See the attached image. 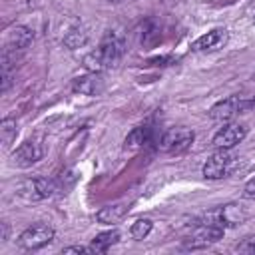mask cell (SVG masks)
I'll use <instances>...</instances> for the list:
<instances>
[{"mask_svg": "<svg viewBox=\"0 0 255 255\" xmlns=\"http://www.w3.org/2000/svg\"><path fill=\"white\" fill-rule=\"evenodd\" d=\"M193 137H195L193 131L189 128H185V126L171 128L163 135H159L157 147L161 151H165V153H181L193 143Z\"/></svg>", "mask_w": 255, "mask_h": 255, "instance_id": "5", "label": "cell"}, {"mask_svg": "<svg viewBox=\"0 0 255 255\" xmlns=\"http://www.w3.org/2000/svg\"><path fill=\"white\" fill-rule=\"evenodd\" d=\"M124 48H126L124 36L116 30H108L100 46L94 52L84 56V68L88 72H104V70L116 68L124 56Z\"/></svg>", "mask_w": 255, "mask_h": 255, "instance_id": "1", "label": "cell"}, {"mask_svg": "<svg viewBox=\"0 0 255 255\" xmlns=\"http://www.w3.org/2000/svg\"><path fill=\"white\" fill-rule=\"evenodd\" d=\"M223 237V229L215 227V225H205V223H197L195 229L191 231V235L183 241V249H205L213 243H217Z\"/></svg>", "mask_w": 255, "mask_h": 255, "instance_id": "8", "label": "cell"}, {"mask_svg": "<svg viewBox=\"0 0 255 255\" xmlns=\"http://www.w3.org/2000/svg\"><path fill=\"white\" fill-rule=\"evenodd\" d=\"M0 135H2V145L10 147V143L16 139L18 135V124L14 118H4L0 124Z\"/></svg>", "mask_w": 255, "mask_h": 255, "instance_id": "18", "label": "cell"}, {"mask_svg": "<svg viewBox=\"0 0 255 255\" xmlns=\"http://www.w3.org/2000/svg\"><path fill=\"white\" fill-rule=\"evenodd\" d=\"M32 42H34V32H32V28H28V26H14V28L8 32L6 48L20 52V50H26Z\"/></svg>", "mask_w": 255, "mask_h": 255, "instance_id": "14", "label": "cell"}, {"mask_svg": "<svg viewBox=\"0 0 255 255\" xmlns=\"http://www.w3.org/2000/svg\"><path fill=\"white\" fill-rule=\"evenodd\" d=\"M120 241V231L118 229H110V231H104V233H98L94 239H92V247L96 249V253H106L112 245H116Z\"/></svg>", "mask_w": 255, "mask_h": 255, "instance_id": "16", "label": "cell"}, {"mask_svg": "<svg viewBox=\"0 0 255 255\" xmlns=\"http://www.w3.org/2000/svg\"><path fill=\"white\" fill-rule=\"evenodd\" d=\"M42 145L36 139H26L12 151V163L16 167H30L42 159Z\"/></svg>", "mask_w": 255, "mask_h": 255, "instance_id": "10", "label": "cell"}, {"mask_svg": "<svg viewBox=\"0 0 255 255\" xmlns=\"http://www.w3.org/2000/svg\"><path fill=\"white\" fill-rule=\"evenodd\" d=\"M247 217H249V213L241 203H225L221 207H215V209L203 213L197 223H205V225H215V227L227 229V227H237V225L245 223Z\"/></svg>", "mask_w": 255, "mask_h": 255, "instance_id": "2", "label": "cell"}, {"mask_svg": "<svg viewBox=\"0 0 255 255\" xmlns=\"http://www.w3.org/2000/svg\"><path fill=\"white\" fill-rule=\"evenodd\" d=\"M235 251H239V253H247V255H255V235L245 237L241 243H237Z\"/></svg>", "mask_w": 255, "mask_h": 255, "instance_id": "20", "label": "cell"}, {"mask_svg": "<svg viewBox=\"0 0 255 255\" xmlns=\"http://www.w3.org/2000/svg\"><path fill=\"white\" fill-rule=\"evenodd\" d=\"M225 44H227V30L225 28H213L207 34L199 36L193 42L191 50L193 52H213V50L223 48Z\"/></svg>", "mask_w": 255, "mask_h": 255, "instance_id": "11", "label": "cell"}, {"mask_svg": "<svg viewBox=\"0 0 255 255\" xmlns=\"http://www.w3.org/2000/svg\"><path fill=\"white\" fill-rule=\"evenodd\" d=\"M56 191V183L46 177H26L16 183V195L26 201H44L52 197Z\"/></svg>", "mask_w": 255, "mask_h": 255, "instance_id": "3", "label": "cell"}, {"mask_svg": "<svg viewBox=\"0 0 255 255\" xmlns=\"http://www.w3.org/2000/svg\"><path fill=\"white\" fill-rule=\"evenodd\" d=\"M247 135V128L243 124H225L211 139L215 149H231L237 143H241Z\"/></svg>", "mask_w": 255, "mask_h": 255, "instance_id": "9", "label": "cell"}, {"mask_svg": "<svg viewBox=\"0 0 255 255\" xmlns=\"http://www.w3.org/2000/svg\"><path fill=\"white\" fill-rule=\"evenodd\" d=\"M151 227H153V221H151V219H147V217L135 219V221L131 223V227H129V235H131V239L141 241V239H145V237L149 235Z\"/></svg>", "mask_w": 255, "mask_h": 255, "instance_id": "19", "label": "cell"}, {"mask_svg": "<svg viewBox=\"0 0 255 255\" xmlns=\"http://www.w3.org/2000/svg\"><path fill=\"white\" fill-rule=\"evenodd\" d=\"M8 233H10V227H8L6 221H2V223H0V243H6Z\"/></svg>", "mask_w": 255, "mask_h": 255, "instance_id": "23", "label": "cell"}, {"mask_svg": "<svg viewBox=\"0 0 255 255\" xmlns=\"http://www.w3.org/2000/svg\"><path fill=\"white\" fill-rule=\"evenodd\" d=\"M251 108H255L253 100H241L237 96H229V98L219 100L217 104H213L209 108V118L215 122H227L233 116H237L245 110H251Z\"/></svg>", "mask_w": 255, "mask_h": 255, "instance_id": "7", "label": "cell"}, {"mask_svg": "<svg viewBox=\"0 0 255 255\" xmlns=\"http://www.w3.org/2000/svg\"><path fill=\"white\" fill-rule=\"evenodd\" d=\"M86 42H88V32L82 26H76V28L68 30L66 36H64V46L70 48V50H76V48L84 46Z\"/></svg>", "mask_w": 255, "mask_h": 255, "instance_id": "17", "label": "cell"}, {"mask_svg": "<svg viewBox=\"0 0 255 255\" xmlns=\"http://www.w3.org/2000/svg\"><path fill=\"white\" fill-rule=\"evenodd\" d=\"M72 90L82 96H100L104 92V78L100 72H88L86 76H80L72 82Z\"/></svg>", "mask_w": 255, "mask_h": 255, "instance_id": "12", "label": "cell"}, {"mask_svg": "<svg viewBox=\"0 0 255 255\" xmlns=\"http://www.w3.org/2000/svg\"><path fill=\"white\" fill-rule=\"evenodd\" d=\"M155 139V131L149 124H143V126H137L133 128L128 137H126V149H139V147H145L147 143H151Z\"/></svg>", "mask_w": 255, "mask_h": 255, "instance_id": "13", "label": "cell"}, {"mask_svg": "<svg viewBox=\"0 0 255 255\" xmlns=\"http://www.w3.org/2000/svg\"><path fill=\"white\" fill-rule=\"evenodd\" d=\"M235 165V155L229 149H215L209 159L203 163V177L205 179H223L231 173Z\"/></svg>", "mask_w": 255, "mask_h": 255, "instance_id": "6", "label": "cell"}, {"mask_svg": "<svg viewBox=\"0 0 255 255\" xmlns=\"http://www.w3.org/2000/svg\"><path fill=\"white\" fill-rule=\"evenodd\" d=\"M126 213H128V207H126L124 203L106 205V207H102V209L96 213V221H98V223H104V225H112V223H118Z\"/></svg>", "mask_w": 255, "mask_h": 255, "instance_id": "15", "label": "cell"}, {"mask_svg": "<svg viewBox=\"0 0 255 255\" xmlns=\"http://www.w3.org/2000/svg\"><path fill=\"white\" fill-rule=\"evenodd\" d=\"M253 104H255V98H253Z\"/></svg>", "mask_w": 255, "mask_h": 255, "instance_id": "25", "label": "cell"}, {"mask_svg": "<svg viewBox=\"0 0 255 255\" xmlns=\"http://www.w3.org/2000/svg\"><path fill=\"white\" fill-rule=\"evenodd\" d=\"M56 231L50 223H32L30 227H26L20 237H18V245L26 251H36V249H42L44 245H48L52 239H54Z\"/></svg>", "mask_w": 255, "mask_h": 255, "instance_id": "4", "label": "cell"}, {"mask_svg": "<svg viewBox=\"0 0 255 255\" xmlns=\"http://www.w3.org/2000/svg\"><path fill=\"white\" fill-rule=\"evenodd\" d=\"M243 197H245V199H255V177H251V179L243 185Z\"/></svg>", "mask_w": 255, "mask_h": 255, "instance_id": "22", "label": "cell"}, {"mask_svg": "<svg viewBox=\"0 0 255 255\" xmlns=\"http://www.w3.org/2000/svg\"><path fill=\"white\" fill-rule=\"evenodd\" d=\"M62 253L64 255H70V253H78V255H94L96 253V249L90 245V247H86V245H70V247H64L62 249Z\"/></svg>", "mask_w": 255, "mask_h": 255, "instance_id": "21", "label": "cell"}, {"mask_svg": "<svg viewBox=\"0 0 255 255\" xmlns=\"http://www.w3.org/2000/svg\"><path fill=\"white\" fill-rule=\"evenodd\" d=\"M108 2H122V0H108Z\"/></svg>", "mask_w": 255, "mask_h": 255, "instance_id": "24", "label": "cell"}]
</instances>
